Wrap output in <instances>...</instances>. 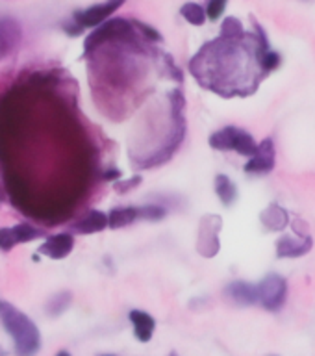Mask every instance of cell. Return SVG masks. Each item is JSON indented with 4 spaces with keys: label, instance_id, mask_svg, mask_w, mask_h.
<instances>
[{
    "label": "cell",
    "instance_id": "15",
    "mask_svg": "<svg viewBox=\"0 0 315 356\" xmlns=\"http://www.w3.org/2000/svg\"><path fill=\"white\" fill-rule=\"evenodd\" d=\"M213 188H216V193L219 197V200L225 206H232L236 202V199H238V188H236V184L227 175H217Z\"/></svg>",
    "mask_w": 315,
    "mask_h": 356
},
{
    "label": "cell",
    "instance_id": "19",
    "mask_svg": "<svg viewBox=\"0 0 315 356\" xmlns=\"http://www.w3.org/2000/svg\"><path fill=\"white\" fill-rule=\"evenodd\" d=\"M72 302V293L71 291H60V293L52 295L47 302V314L50 317H58L61 316L63 312L71 306Z\"/></svg>",
    "mask_w": 315,
    "mask_h": 356
},
{
    "label": "cell",
    "instance_id": "29",
    "mask_svg": "<svg viewBox=\"0 0 315 356\" xmlns=\"http://www.w3.org/2000/svg\"><path fill=\"white\" fill-rule=\"evenodd\" d=\"M56 356H72L71 353H69V350H60V353H58V355Z\"/></svg>",
    "mask_w": 315,
    "mask_h": 356
},
{
    "label": "cell",
    "instance_id": "10",
    "mask_svg": "<svg viewBox=\"0 0 315 356\" xmlns=\"http://www.w3.org/2000/svg\"><path fill=\"white\" fill-rule=\"evenodd\" d=\"M225 293L232 302L239 306H252L260 302V293H258V284H249L243 280L230 282L225 288Z\"/></svg>",
    "mask_w": 315,
    "mask_h": 356
},
{
    "label": "cell",
    "instance_id": "8",
    "mask_svg": "<svg viewBox=\"0 0 315 356\" xmlns=\"http://www.w3.org/2000/svg\"><path fill=\"white\" fill-rule=\"evenodd\" d=\"M21 39L22 28L15 19H11V17L0 19V61L8 58L19 47Z\"/></svg>",
    "mask_w": 315,
    "mask_h": 356
},
{
    "label": "cell",
    "instance_id": "12",
    "mask_svg": "<svg viewBox=\"0 0 315 356\" xmlns=\"http://www.w3.org/2000/svg\"><path fill=\"white\" fill-rule=\"evenodd\" d=\"M260 221L267 230H271V232H280V230H284V228L289 225V213L284 210L282 206L277 204V202H273V204H269L266 210L261 211Z\"/></svg>",
    "mask_w": 315,
    "mask_h": 356
},
{
    "label": "cell",
    "instance_id": "31",
    "mask_svg": "<svg viewBox=\"0 0 315 356\" xmlns=\"http://www.w3.org/2000/svg\"><path fill=\"white\" fill-rule=\"evenodd\" d=\"M99 356H117V355H99Z\"/></svg>",
    "mask_w": 315,
    "mask_h": 356
},
{
    "label": "cell",
    "instance_id": "17",
    "mask_svg": "<svg viewBox=\"0 0 315 356\" xmlns=\"http://www.w3.org/2000/svg\"><path fill=\"white\" fill-rule=\"evenodd\" d=\"M238 127H225L210 136V147L216 150H232Z\"/></svg>",
    "mask_w": 315,
    "mask_h": 356
},
{
    "label": "cell",
    "instance_id": "20",
    "mask_svg": "<svg viewBox=\"0 0 315 356\" xmlns=\"http://www.w3.org/2000/svg\"><path fill=\"white\" fill-rule=\"evenodd\" d=\"M180 15L193 26H202L206 22V10L200 4H195V2H188L180 8Z\"/></svg>",
    "mask_w": 315,
    "mask_h": 356
},
{
    "label": "cell",
    "instance_id": "3",
    "mask_svg": "<svg viewBox=\"0 0 315 356\" xmlns=\"http://www.w3.org/2000/svg\"><path fill=\"white\" fill-rule=\"evenodd\" d=\"M258 293H260V305L266 310L278 312L286 302V297H288L286 278L277 275V273H269L258 284Z\"/></svg>",
    "mask_w": 315,
    "mask_h": 356
},
{
    "label": "cell",
    "instance_id": "28",
    "mask_svg": "<svg viewBox=\"0 0 315 356\" xmlns=\"http://www.w3.org/2000/svg\"><path fill=\"white\" fill-rule=\"evenodd\" d=\"M117 178H121V171H117V169L104 172V180H117Z\"/></svg>",
    "mask_w": 315,
    "mask_h": 356
},
{
    "label": "cell",
    "instance_id": "18",
    "mask_svg": "<svg viewBox=\"0 0 315 356\" xmlns=\"http://www.w3.org/2000/svg\"><path fill=\"white\" fill-rule=\"evenodd\" d=\"M11 234H13V239H15V243H30L33 239L41 238L45 236V230L41 228L33 227L32 222H17L11 227Z\"/></svg>",
    "mask_w": 315,
    "mask_h": 356
},
{
    "label": "cell",
    "instance_id": "14",
    "mask_svg": "<svg viewBox=\"0 0 315 356\" xmlns=\"http://www.w3.org/2000/svg\"><path fill=\"white\" fill-rule=\"evenodd\" d=\"M141 219V208L138 206H122V208H113L108 213V221H110V228L117 230V228H124L128 225H132L134 221Z\"/></svg>",
    "mask_w": 315,
    "mask_h": 356
},
{
    "label": "cell",
    "instance_id": "24",
    "mask_svg": "<svg viewBox=\"0 0 315 356\" xmlns=\"http://www.w3.org/2000/svg\"><path fill=\"white\" fill-rule=\"evenodd\" d=\"M280 61H282L280 60V54H277L275 50H269V52H266L264 58H261V69H264L266 74H269V72H273L278 65H280Z\"/></svg>",
    "mask_w": 315,
    "mask_h": 356
},
{
    "label": "cell",
    "instance_id": "7",
    "mask_svg": "<svg viewBox=\"0 0 315 356\" xmlns=\"http://www.w3.org/2000/svg\"><path fill=\"white\" fill-rule=\"evenodd\" d=\"M72 249H74V238H72V234L60 232L45 239L38 252H41L47 258H52V260H63V258L71 254Z\"/></svg>",
    "mask_w": 315,
    "mask_h": 356
},
{
    "label": "cell",
    "instance_id": "4",
    "mask_svg": "<svg viewBox=\"0 0 315 356\" xmlns=\"http://www.w3.org/2000/svg\"><path fill=\"white\" fill-rule=\"evenodd\" d=\"M223 228L221 217L216 213H208L200 219L199 238H197V250L204 258H213L221 249L219 243V232Z\"/></svg>",
    "mask_w": 315,
    "mask_h": 356
},
{
    "label": "cell",
    "instance_id": "23",
    "mask_svg": "<svg viewBox=\"0 0 315 356\" xmlns=\"http://www.w3.org/2000/svg\"><path fill=\"white\" fill-rule=\"evenodd\" d=\"M132 22H134V26H136V30H138L141 35H145L147 41H150V43H161V41H163V38H161L160 33L156 32L152 26H149V24H145V22L141 21H132Z\"/></svg>",
    "mask_w": 315,
    "mask_h": 356
},
{
    "label": "cell",
    "instance_id": "21",
    "mask_svg": "<svg viewBox=\"0 0 315 356\" xmlns=\"http://www.w3.org/2000/svg\"><path fill=\"white\" fill-rule=\"evenodd\" d=\"M245 35V30H243V24L239 19L236 17H227L221 24V38L225 39H238Z\"/></svg>",
    "mask_w": 315,
    "mask_h": 356
},
{
    "label": "cell",
    "instance_id": "25",
    "mask_svg": "<svg viewBox=\"0 0 315 356\" xmlns=\"http://www.w3.org/2000/svg\"><path fill=\"white\" fill-rule=\"evenodd\" d=\"M227 10V2L225 0H211L206 6V17L210 19V21H217L219 17L223 15V11Z\"/></svg>",
    "mask_w": 315,
    "mask_h": 356
},
{
    "label": "cell",
    "instance_id": "16",
    "mask_svg": "<svg viewBox=\"0 0 315 356\" xmlns=\"http://www.w3.org/2000/svg\"><path fill=\"white\" fill-rule=\"evenodd\" d=\"M258 149H260V143H256L255 138L250 136L247 130H241L238 128V132H236V139H234V152H238V154L245 156V158H255L258 154Z\"/></svg>",
    "mask_w": 315,
    "mask_h": 356
},
{
    "label": "cell",
    "instance_id": "22",
    "mask_svg": "<svg viewBox=\"0 0 315 356\" xmlns=\"http://www.w3.org/2000/svg\"><path fill=\"white\" fill-rule=\"evenodd\" d=\"M139 208H141V219H145V221H160V219L167 216L165 208H161V206L149 204L139 206Z\"/></svg>",
    "mask_w": 315,
    "mask_h": 356
},
{
    "label": "cell",
    "instance_id": "27",
    "mask_svg": "<svg viewBox=\"0 0 315 356\" xmlns=\"http://www.w3.org/2000/svg\"><path fill=\"white\" fill-rule=\"evenodd\" d=\"M139 184H141V177H132L128 178V180H119V182H115V191H119V193H128V191H132L134 188H138Z\"/></svg>",
    "mask_w": 315,
    "mask_h": 356
},
{
    "label": "cell",
    "instance_id": "26",
    "mask_svg": "<svg viewBox=\"0 0 315 356\" xmlns=\"http://www.w3.org/2000/svg\"><path fill=\"white\" fill-rule=\"evenodd\" d=\"M15 245L17 243H15V239H13V234H11V227L0 228V250L10 252Z\"/></svg>",
    "mask_w": 315,
    "mask_h": 356
},
{
    "label": "cell",
    "instance_id": "11",
    "mask_svg": "<svg viewBox=\"0 0 315 356\" xmlns=\"http://www.w3.org/2000/svg\"><path fill=\"white\" fill-rule=\"evenodd\" d=\"M128 319L132 323L134 334L141 343H147L152 339L156 330V319L143 310H132L128 314Z\"/></svg>",
    "mask_w": 315,
    "mask_h": 356
},
{
    "label": "cell",
    "instance_id": "5",
    "mask_svg": "<svg viewBox=\"0 0 315 356\" xmlns=\"http://www.w3.org/2000/svg\"><path fill=\"white\" fill-rule=\"evenodd\" d=\"M122 6V0H115V2H102V4H95L89 6L86 10L74 11V22L78 26L82 28H95V26H102L104 22H108L110 15H113L119 8Z\"/></svg>",
    "mask_w": 315,
    "mask_h": 356
},
{
    "label": "cell",
    "instance_id": "32",
    "mask_svg": "<svg viewBox=\"0 0 315 356\" xmlns=\"http://www.w3.org/2000/svg\"><path fill=\"white\" fill-rule=\"evenodd\" d=\"M169 356H178V355H177V353H171V355H169Z\"/></svg>",
    "mask_w": 315,
    "mask_h": 356
},
{
    "label": "cell",
    "instance_id": "13",
    "mask_svg": "<svg viewBox=\"0 0 315 356\" xmlns=\"http://www.w3.org/2000/svg\"><path fill=\"white\" fill-rule=\"evenodd\" d=\"M108 227H110L108 216L100 210L88 211L82 219H78V221L72 225V228H74L78 234H97L106 230Z\"/></svg>",
    "mask_w": 315,
    "mask_h": 356
},
{
    "label": "cell",
    "instance_id": "6",
    "mask_svg": "<svg viewBox=\"0 0 315 356\" xmlns=\"http://www.w3.org/2000/svg\"><path fill=\"white\" fill-rule=\"evenodd\" d=\"M275 161H277V152H275V143L273 139H264L258 149V154L255 158H250L245 163V172L249 175H267L275 169Z\"/></svg>",
    "mask_w": 315,
    "mask_h": 356
},
{
    "label": "cell",
    "instance_id": "9",
    "mask_svg": "<svg viewBox=\"0 0 315 356\" xmlns=\"http://www.w3.org/2000/svg\"><path fill=\"white\" fill-rule=\"evenodd\" d=\"M314 247L312 236H284L277 241L278 258H300L306 256Z\"/></svg>",
    "mask_w": 315,
    "mask_h": 356
},
{
    "label": "cell",
    "instance_id": "1",
    "mask_svg": "<svg viewBox=\"0 0 315 356\" xmlns=\"http://www.w3.org/2000/svg\"><path fill=\"white\" fill-rule=\"evenodd\" d=\"M255 32H245L238 39L219 38L206 43L189 61V71L202 88L221 97H245L255 93L267 76L261 58L271 50L264 28L256 21Z\"/></svg>",
    "mask_w": 315,
    "mask_h": 356
},
{
    "label": "cell",
    "instance_id": "30",
    "mask_svg": "<svg viewBox=\"0 0 315 356\" xmlns=\"http://www.w3.org/2000/svg\"><path fill=\"white\" fill-rule=\"evenodd\" d=\"M0 356H6V350L2 347H0Z\"/></svg>",
    "mask_w": 315,
    "mask_h": 356
},
{
    "label": "cell",
    "instance_id": "2",
    "mask_svg": "<svg viewBox=\"0 0 315 356\" xmlns=\"http://www.w3.org/2000/svg\"><path fill=\"white\" fill-rule=\"evenodd\" d=\"M0 323L11 336L17 356H35L41 349V332L38 325L10 300L0 299Z\"/></svg>",
    "mask_w": 315,
    "mask_h": 356
}]
</instances>
